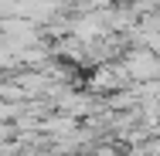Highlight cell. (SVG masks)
Returning a JSON list of instances; mask_svg holds the SVG:
<instances>
[{
  "instance_id": "obj_1",
  "label": "cell",
  "mask_w": 160,
  "mask_h": 156,
  "mask_svg": "<svg viewBox=\"0 0 160 156\" xmlns=\"http://www.w3.org/2000/svg\"><path fill=\"white\" fill-rule=\"evenodd\" d=\"M126 75H133V78H153L157 75V58L150 54V51H143V54H129L126 61Z\"/></svg>"
}]
</instances>
